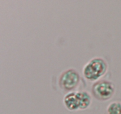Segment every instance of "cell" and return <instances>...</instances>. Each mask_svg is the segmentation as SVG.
I'll return each mask as SVG.
<instances>
[{
    "label": "cell",
    "instance_id": "cell-6",
    "mask_svg": "<svg viewBox=\"0 0 121 114\" xmlns=\"http://www.w3.org/2000/svg\"><path fill=\"white\" fill-rule=\"evenodd\" d=\"M105 114H121V102H111L108 106Z\"/></svg>",
    "mask_w": 121,
    "mask_h": 114
},
{
    "label": "cell",
    "instance_id": "cell-3",
    "mask_svg": "<svg viewBox=\"0 0 121 114\" xmlns=\"http://www.w3.org/2000/svg\"><path fill=\"white\" fill-rule=\"evenodd\" d=\"M80 76L76 70L70 68L64 71L59 78V84L66 91H73L80 83Z\"/></svg>",
    "mask_w": 121,
    "mask_h": 114
},
{
    "label": "cell",
    "instance_id": "cell-2",
    "mask_svg": "<svg viewBox=\"0 0 121 114\" xmlns=\"http://www.w3.org/2000/svg\"><path fill=\"white\" fill-rule=\"evenodd\" d=\"M115 86L112 82L107 80L96 81L92 87V93L98 100L106 101L114 95Z\"/></svg>",
    "mask_w": 121,
    "mask_h": 114
},
{
    "label": "cell",
    "instance_id": "cell-4",
    "mask_svg": "<svg viewBox=\"0 0 121 114\" xmlns=\"http://www.w3.org/2000/svg\"><path fill=\"white\" fill-rule=\"evenodd\" d=\"M63 103L68 110L71 111L80 110V102L78 91H71L64 97Z\"/></svg>",
    "mask_w": 121,
    "mask_h": 114
},
{
    "label": "cell",
    "instance_id": "cell-5",
    "mask_svg": "<svg viewBox=\"0 0 121 114\" xmlns=\"http://www.w3.org/2000/svg\"><path fill=\"white\" fill-rule=\"evenodd\" d=\"M80 102V110H85L89 108L92 102V97L89 93L85 91H78Z\"/></svg>",
    "mask_w": 121,
    "mask_h": 114
},
{
    "label": "cell",
    "instance_id": "cell-1",
    "mask_svg": "<svg viewBox=\"0 0 121 114\" xmlns=\"http://www.w3.org/2000/svg\"><path fill=\"white\" fill-rule=\"evenodd\" d=\"M108 68L106 61L100 57L92 58L83 69V74L85 78L89 81L98 80L105 74Z\"/></svg>",
    "mask_w": 121,
    "mask_h": 114
}]
</instances>
